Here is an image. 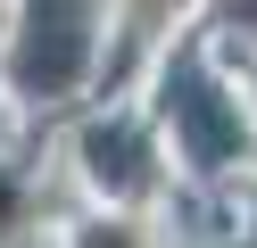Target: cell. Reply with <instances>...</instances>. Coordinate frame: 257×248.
Wrapping results in <instances>:
<instances>
[{
    "mask_svg": "<svg viewBox=\"0 0 257 248\" xmlns=\"http://www.w3.org/2000/svg\"><path fill=\"white\" fill-rule=\"evenodd\" d=\"M0 25H9V0H0Z\"/></svg>",
    "mask_w": 257,
    "mask_h": 248,
    "instance_id": "1",
    "label": "cell"
}]
</instances>
